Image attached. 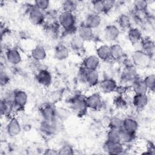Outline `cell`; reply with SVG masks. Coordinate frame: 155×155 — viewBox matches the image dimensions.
Returning a JSON list of instances; mask_svg holds the SVG:
<instances>
[{"instance_id": "cell-1", "label": "cell", "mask_w": 155, "mask_h": 155, "mask_svg": "<svg viewBox=\"0 0 155 155\" xmlns=\"http://www.w3.org/2000/svg\"><path fill=\"white\" fill-rule=\"evenodd\" d=\"M72 110L78 116H83L87 111L88 108L85 102V97L82 95H76L71 101Z\"/></svg>"}, {"instance_id": "cell-2", "label": "cell", "mask_w": 155, "mask_h": 155, "mask_svg": "<svg viewBox=\"0 0 155 155\" xmlns=\"http://www.w3.org/2000/svg\"><path fill=\"white\" fill-rule=\"evenodd\" d=\"M28 18L30 22L35 26L44 24L46 19L44 12L37 8L34 4L28 13Z\"/></svg>"}, {"instance_id": "cell-3", "label": "cell", "mask_w": 155, "mask_h": 155, "mask_svg": "<svg viewBox=\"0 0 155 155\" xmlns=\"http://www.w3.org/2000/svg\"><path fill=\"white\" fill-rule=\"evenodd\" d=\"M58 22L62 29H67L76 26V19L74 13L61 12L59 13Z\"/></svg>"}, {"instance_id": "cell-4", "label": "cell", "mask_w": 155, "mask_h": 155, "mask_svg": "<svg viewBox=\"0 0 155 155\" xmlns=\"http://www.w3.org/2000/svg\"><path fill=\"white\" fill-rule=\"evenodd\" d=\"M28 95L26 92L22 90H18L14 91L13 94V106L15 111H19L27 104Z\"/></svg>"}, {"instance_id": "cell-5", "label": "cell", "mask_w": 155, "mask_h": 155, "mask_svg": "<svg viewBox=\"0 0 155 155\" xmlns=\"http://www.w3.org/2000/svg\"><path fill=\"white\" fill-rule=\"evenodd\" d=\"M151 57L147 55L141 50H136L131 54V61L134 66L144 67L150 62Z\"/></svg>"}, {"instance_id": "cell-6", "label": "cell", "mask_w": 155, "mask_h": 155, "mask_svg": "<svg viewBox=\"0 0 155 155\" xmlns=\"http://www.w3.org/2000/svg\"><path fill=\"white\" fill-rule=\"evenodd\" d=\"M9 118L6 126L7 133L10 137H16L21 133L22 129V126L16 117L13 116Z\"/></svg>"}, {"instance_id": "cell-7", "label": "cell", "mask_w": 155, "mask_h": 155, "mask_svg": "<svg viewBox=\"0 0 155 155\" xmlns=\"http://www.w3.org/2000/svg\"><path fill=\"white\" fill-rule=\"evenodd\" d=\"M37 82L44 87H48L53 82V78L51 73L46 69L39 70L36 75Z\"/></svg>"}, {"instance_id": "cell-8", "label": "cell", "mask_w": 155, "mask_h": 155, "mask_svg": "<svg viewBox=\"0 0 155 155\" xmlns=\"http://www.w3.org/2000/svg\"><path fill=\"white\" fill-rule=\"evenodd\" d=\"M98 85L102 93L110 94L115 92L117 84L116 81L113 78H105L99 82Z\"/></svg>"}, {"instance_id": "cell-9", "label": "cell", "mask_w": 155, "mask_h": 155, "mask_svg": "<svg viewBox=\"0 0 155 155\" xmlns=\"http://www.w3.org/2000/svg\"><path fill=\"white\" fill-rule=\"evenodd\" d=\"M104 151L110 154H120L124 151V144L119 142H110L107 140L103 145Z\"/></svg>"}, {"instance_id": "cell-10", "label": "cell", "mask_w": 155, "mask_h": 155, "mask_svg": "<svg viewBox=\"0 0 155 155\" xmlns=\"http://www.w3.org/2000/svg\"><path fill=\"white\" fill-rule=\"evenodd\" d=\"M85 102L88 109L97 110L102 104V99L97 93H92L85 97Z\"/></svg>"}, {"instance_id": "cell-11", "label": "cell", "mask_w": 155, "mask_h": 155, "mask_svg": "<svg viewBox=\"0 0 155 155\" xmlns=\"http://www.w3.org/2000/svg\"><path fill=\"white\" fill-rule=\"evenodd\" d=\"M100 64V59L96 54H90L84 58L82 67L87 70H97Z\"/></svg>"}, {"instance_id": "cell-12", "label": "cell", "mask_w": 155, "mask_h": 155, "mask_svg": "<svg viewBox=\"0 0 155 155\" xmlns=\"http://www.w3.org/2000/svg\"><path fill=\"white\" fill-rule=\"evenodd\" d=\"M78 36L84 42L91 41L94 38V33L92 28L84 23L78 28Z\"/></svg>"}, {"instance_id": "cell-13", "label": "cell", "mask_w": 155, "mask_h": 155, "mask_svg": "<svg viewBox=\"0 0 155 155\" xmlns=\"http://www.w3.org/2000/svg\"><path fill=\"white\" fill-rule=\"evenodd\" d=\"M131 102L135 108L142 110L148 104V97L147 94H134L131 99Z\"/></svg>"}, {"instance_id": "cell-14", "label": "cell", "mask_w": 155, "mask_h": 155, "mask_svg": "<svg viewBox=\"0 0 155 155\" xmlns=\"http://www.w3.org/2000/svg\"><path fill=\"white\" fill-rule=\"evenodd\" d=\"M105 39L109 41H116L119 36L120 28L117 25L113 24L107 25L104 31Z\"/></svg>"}, {"instance_id": "cell-15", "label": "cell", "mask_w": 155, "mask_h": 155, "mask_svg": "<svg viewBox=\"0 0 155 155\" xmlns=\"http://www.w3.org/2000/svg\"><path fill=\"white\" fill-rule=\"evenodd\" d=\"M41 114L44 120H54L56 118V108L51 104H44L40 110Z\"/></svg>"}, {"instance_id": "cell-16", "label": "cell", "mask_w": 155, "mask_h": 155, "mask_svg": "<svg viewBox=\"0 0 155 155\" xmlns=\"http://www.w3.org/2000/svg\"><path fill=\"white\" fill-rule=\"evenodd\" d=\"M5 58L7 62L12 65H16L22 61L21 54L16 48L8 50L5 53Z\"/></svg>"}, {"instance_id": "cell-17", "label": "cell", "mask_w": 155, "mask_h": 155, "mask_svg": "<svg viewBox=\"0 0 155 155\" xmlns=\"http://www.w3.org/2000/svg\"><path fill=\"white\" fill-rule=\"evenodd\" d=\"M0 111L1 116L8 117L13 116V113L15 112L13 101L6 99H2L0 105Z\"/></svg>"}, {"instance_id": "cell-18", "label": "cell", "mask_w": 155, "mask_h": 155, "mask_svg": "<svg viewBox=\"0 0 155 155\" xmlns=\"http://www.w3.org/2000/svg\"><path fill=\"white\" fill-rule=\"evenodd\" d=\"M56 119H57L51 121L43 120L42 122L40 125L41 131L47 136H51L56 131Z\"/></svg>"}, {"instance_id": "cell-19", "label": "cell", "mask_w": 155, "mask_h": 155, "mask_svg": "<svg viewBox=\"0 0 155 155\" xmlns=\"http://www.w3.org/2000/svg\"><path fill=\"white\" fill-rule=\"evenodd\" d=\"M101 22L102 19L101 16L92 12L87 15L84 24L93 30L94 28H98Z\"/></svg>"}, {"instance_id": "cell-20", "label": "cell", "mask_w": 155, "mask_h": 155, "mask_svg": "<svg viewBox=\"0 0 155 155\" xmlns=\"http://www.w3.org/2000/svg\"><path fill=\"white\" fill-rule=\"evenodd\" d=\"M127 36L129 41L132 44H137L140 42L143 38L141 31L136 27H131L128 29Z\"/></svg>"}, {"instance_id": "cell-21", "label": "cell", "mask_w": 155, "mask_h": 155, "mask_svg": "<svg viewBox=\"0 0 155 155\" xmlns=\"http://www.w3.org/2000/svg\"><path fill=\"white\" fill-rule=\"evenodd\" d=\"M99 74L97 70H87L85 83L90 87L97 85L99 83Z\"/></svg>"}, {"instance_id": "cell-22", "label": "cell", "mask_w": 155, "mask_h": 155, "mask_svg": "<svg viewBox=\"0 0 155 155\" xmlns=\"http://www.w3.org/2000/svg\"><path fill=\"white\" fill-rule=\"evenodd\" d=\"M139 128V124L136 120L131 117H127L123 119L122 129L130 132L136 133Z\"/></svg>"}, {"instance_id": "cell-23", "label": "cell", "mask_w": 155, "mask_h": 155, "mask_svg": "<svg viewBox=\"0 0 155 155\" xmlns=\"http://www.w3.org/2000/svg\"><path fill=\"white\" fill-rule=\"evenodd\" d=\"M96 55L100 61H107L111 59L110 46L107 44H102L99 45L96 51Z\"/></svg>"}, {"instance_id": "cell-24", "label": "cell", "mask_w": 155, "mask_h": 155, "mask_svg": "<svg viewBox=\"0 0 155 155\" xmlns=\"http://www.w3.org/2000/svg\"><path fill=\"white\" fill-rule=\"evenodd\" d=\"M69 50L65 45L59 44L55 47L54 50V57L59 61L66 59L69 56Z\"/></svg>"}, {"instance_id": "cell-25", "label": "cell", "mask_w": 155, "mask_h": 155, "mask_svg": "<svg viewBox=\"0 0 155 155\" xmlns=\"http://www.w3.org/2000/svg\"><path fill=\"white\" fill-rule=\"evenodd\" d=\"M141 51L147 55L151 57L154 52V43L150 39H143L140 41Z\"/></svg>"}, {"instance_id": "cell-26", "label": "cell", "mask_w": 155, "mask_h": 155, "mask_svg": "<svg viewBox=\"0 0 155 155\" xmlns=\"http://www.w3.org/2000/svg\"><path fill=\"white\" fill-rule=\"evenodd\" d=\"M111 59L115 61L121 60L124 56V51L122 46L118 44H114L110 46Z\"/></svg>"}, {"instance_id": "cell-27", "label": "cell", "mask_w": 155, "mask_h": 155, "mask_svg": "<svg viewBox=\"0 0 155 155\" xmlns=\"http://www.w3.org/2000/svg\"><path fill=\"white\" fill-rule=\"evenodd\" d=\"M131 90L134 94H147L148 91L142 79L137 78L131 84Z\"/></svg>"}, {"instance_id": "cell-28", "label": "cell", "mask_w": 155, "mask_h": 155, "mask_svg": "<svg viewBox=\"0 0 155 155\" xmlns=\"http://www.w3.org/2000/svg\"><path fill=\"white\" fill-rule=\"evenodd\" d=\"M31 56L36 61H41L46 58L47 52L44 47L37 45L31 50Z\"/></svg>"}, {"instance_id": "cell-29", "label": "cell", "mask_w": 155, "mask_h": 155, "mask_svg": "<svg viewBox=\"0 0 155 155\" xmlns=\"http://www.w3.org/2000/svg\"><path fill=\"white\" fill-rule=\"evenodd\" d=\"M78 7V3L76 1L65 0L62 2L61 8L62 12L74 13Z\"/></svg>"}, {"instance_id": "cell-30", "label": "cell", "mask_w": 155, "mask_h": 155, "mask_svg": "<svg viewBox=\"0 0 155 155\" xmlns=\"http://www.w3.org/2000/svg\"><path fill=\"white\" fill-rule=\"evenodd\" d=\"M119 28L124 30H128L131 27V20L130 16L126 14H121L117 19Z\"/></svg>"}, {"instance_id": "cell-31", "label": "cell", "mask_w": 155, "mask_h": 155, "mask_svg": "<svg viewBox=\"0 0 155 155\" xmlns=\"http://www.w3.org/2000/svg\"><path fill=\"white\" fill-rule=\"evenodd\" d=\"M133 10L139 14L145 13L148 7V2L145 0H137L133 2Z\"/></svg>"}, {"instance_id": "cell-32", "label": "cell", "mask_w": 155, "mask_h": 155, "mask_svg": "<svg viewBox=\"0 0 155 155\" xmlns=\"http://www.w3.org/2000/svg\"><path fill=\"white\" fill-rule=\"evenodd\" d=\"M136 138V133L127 131L123 129L120 130V140L124 143H130L133 142Z\"/></svg>"}, {"instance_id": "cell-33", "label": "cell", "mask_w": 155, "mask_h": 155, "mask_svg": "<svg viewBox=\"0 0 155 155\" xmlns=\"http://www.w3.org/2000/svg\"><path fill=\"white\" fill-rule=\"evenodd\" d=\"M113 104L114 106L119 110L127 109L128 106V102L125 96H120L117 94L113 99Z\"/></svg>"}, {"instance_id": "cell-34", "label": "cell", "mask_w": 155, "mask_h": 155, "mask_svg": "<svg viewBox=\"0 0 155 155\" xmlns=\"http://www.w3.org/2000/svg\"><path fill=\"white\" fill-rule=\"evenodd\" d=\"M107 140L110 142H119L120 130L109 129L107 134Z\"/></svg>"}, {"instance_id": "cell-35", "label": "cell", "mask_w": 155, "mask_h": 155, "mask_svg": "<svg viewBox=\"0 0 155 155\" xmlns=\"http://www.w3.org/2000/svg\"><path fill=\"white\" fill-rule=\"evenodd\" d=\"M91 7L93 13L97 15H101L105 13V7L104 1L96 0L91 1Z\"/></svg>"}, {"instance_id": "cell-36", "label": "cell", "mask_w": 155, "mask_h": 155, "mask_svg": "<svg viewBox=\"0 0 155 155\" xmlns=\"http://www.w3.org/2000/svg\"><path fill=\"white\" fill-rule=\"evenodd\" d=\"M122 121L120 117L117 116H113L109 119L108 127L109 129L120 130L122 127Z\"/></svg>"}, {"instance_id": "cell-37", "label": "cell", "mask_w": 155, "mask_h": 155, "mask_svg": "<svg viewBox=\"0 0 155 155\" xmlns=\"http://www.w3.org/2000/svg\"><path fill=\"white\" fill-rule=\"evenodd\" d=\"M84 41H82L78 36L74 35L72 37V38L70 40V46L71 48L76 51L81 50L82 48H83L84 47Z\"/></svg>"}, {"instance_id": "cell-38", "label": "cell", "mask_w": 155, "mask_h": 155, "mask_svg": "<svg viewBox=\"0 0 155 155\" xmlns=\"http://www.w3.org/2000/svg\"><path fill=\"white\" fill-rule=\"evenodd\" d=\"M143 81L147 86L148 90L154 91L155 88V75L154 74H150L147 75L143 79Z\"/></svg>"}, {"instance_id": "cell-39", "label": "cell", "mask_w": 155, "mask_h": 155, "mask_svg": "<svg viewBox=\"0 0 155 155\" xmlns=\"http://www.w3.org/2000/svg\"><path fill=\"white\" fill-rule=\"evenodd\" d=\"M70 116V112L65 108H56V118L61 121L66 120Z\"/></svg>"}, {"instance_id": "cell-40", "label": "cell", "mask_w": 155, "mask_h": 155, "mask_svg": "<svg viewBox=\"0 0 155 155\" xmlns=\"http://www.w3.org/2000/svg\"><path fill=\"white\" fill-rule=\"evenodd\" d=\"M34 5L40 10L44 12L47 10L50 5V2L48 0H36L34 2Z\"/></svg>"}, {"instance_id": "cell-41", "label": "cell", "mask_w": 155, "mask_h": 155, "mask_svg": "<svg viewBox=\"0 0 155 155\" xmlns=\"http://www.w3.org/2000/svg\"><path fill=\"white\" fill-rule=\"evenodd\" d=\"M74 153L73 147L69 145H62L58 150V154H72Z\"/></svg>"}, {"instance_id": "cell-42", "label": "cell", "mask_w": 155, "mask_h": 155, "mask_svg": "<svg viewBox=\"0 0 155 155\" xmlns=\"http://www.w3.org/2000/svg\"><path fill=\"white\" fill-rule=\"evenodd\" d=\"M128 91H129V87L128 86L121 84L119 85H117L115 90V93L117 95L125 96L128 93Z\"/></svg>"}, {"instance_id": "cell-43", "label": "cell", "mask_w": 155, "mask_h": 155, "mask_svg": "<svg viewBox=\"0 0 155 155\" xmlns=\"http://www.w3.org/2000/svg\"><path fill=\"white\" fill-rule=\"evenodd\" d=\"M104 7H105V13H107L110 10H111L116 4V1H111V0L104 1Z\"/></svg>"}, {"instance_id": "cell-44", "label": "cell", "mask_w": 155, "mask_h": 155, "mask_svg": "<svg viewBox=\"0 0 155 155\" xmlns=\"http://www.w3.org/2000/svg\"><path fill=\"white\" fill-rule=\"evenodd\" d=\"M9 81V77L5 73V71H3L2 70L1 71V85H5L8 83Z\"/></svg>"}, {"instance_id": "cell-45", "label": "cell", "mask_w": 155, "mask_h": 155, "mask_svg": "<svg viewBox=\"0 0 155 155\" xmlns=\"http://www.w3.org/2000/svg\"><path fill=\"white\" fill-rule=\"evenodd\" d=\"M44 154H50V155H54V154H58V151L55 150L52 148H47L45 150V152L44 153Z\"/></svg>"}]
</instances>
